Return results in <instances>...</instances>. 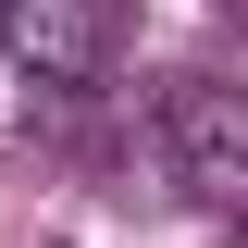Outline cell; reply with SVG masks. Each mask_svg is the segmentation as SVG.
Returning a JSON list of instances; mask_svg holds the SVG:
<instances>
[{"label": "cell", "instance_id": "6da1fadb", "mask_svg": "<svg viewBox=\"0 0 248 248\" xmlns=\"http://www.w3.org/2000/svg\"><path fill=\"white\" fill-rule=\"evenodd\" d=\"M161 149H174V186L199 211H248V87L186 75V87L161 99Z\"/></svg>", "mask_w": 248, "mask_h": 248}, {"label": "cell", "instance_id": "7a4b0ae2", "mask_svg": "<svg viewBox=\"0 0 248 248\" xmlns=\"http://www.w3.org/2000/svg\"><path fill=\"white\" fill-rule=\"evenodd\" d=\"M0 50L37 87H99L124 50V0H0Z\"/></svg>", "mask_w": 248, "mask_h": 248}, {"label": "cell", "instance_id": "3957f363", "mask_svg": "<svg viewBox=\"0 0 248 248\" xmlns=\"http://www.w3.org/2000/svg\"><path fill=\"white\" fill-rule=\"evenodd\" d=\"M236 248H248V236H236Z\"/></svg>", "mask_w": 248, "mask_h": 248}]
</instances>
